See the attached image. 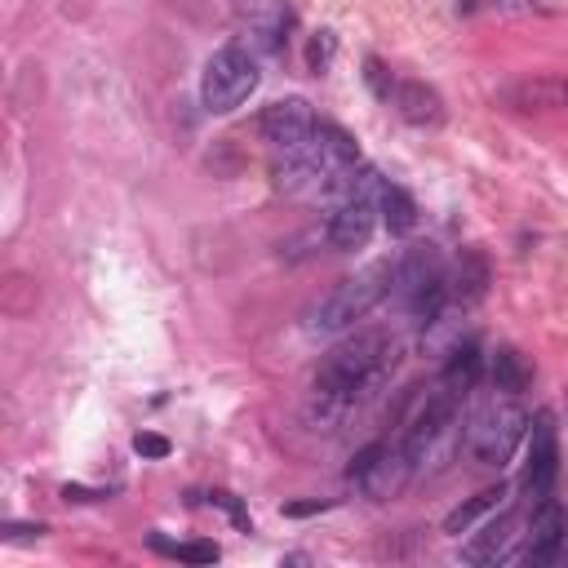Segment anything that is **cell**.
I'll return each mask as SVG.
<instances>
[{"label":"cell","mask_w":568,"mask_h":568,"mask_svg":"<svg viewBox=\"0 0 568 568\" xmlns=\"http://www.w3.org/2000/svg\"><path fill=\"white\" fill-rule=\"evenodd\" d=\"M395 337L382 333V329H369V333H356L347 337V343H337L320 369H316V395H324V400H337L347 405L351 395L369 391L373 382H382L395 365Z\"/></svg>","instance_id":"obj_1"},{"label":"cell","mask_w":568,"mask_h":568,"mask_svg":"<svg viewBox=\"0 0 568 568\" xmlns=\"http://www.w3.org/2000/svg\"><path fill=\"white\" fill-rule=\"evenodd\" d=\"M391 280H395V262H373L360 275L337 280L333 289L307 311V333H343L356 320H365L386 294H391Z\"/></svg>","instance_id":"obj_2"},{"label":"cell","mask_w":568,"mask_h":568,"mask_svg":"<svg viewBox=\"0 0 568 568\" xmlns=\"http://www.w3.org/2000/svg\"><path fill=\"white\" fill-rule=\"evenodd\" d=\"M529 435V413L516 400H493L484 405L471 427H467V448L484 467H506L510 453L520 448V440Z\"/></svg>","instance_id":"obj_3"},{"label":"cell","mask_w":568,"mask_h":568,"mask_svg":"<svg viewBox=\"0 0 568 568\" xmlns=\"http://www.w3.org/2000/svg\"><path fill=\"white\" fill-rule=\"evenodd\" d=\"M258 89V63L254 53L240 45H222L213 59L205 63V81H200V98L209 111H236L249 94Z\"/></svg>","instance_id":"obj_4"},{"label":"cell","mask_w":568,"mask_h":568,"mask_svg":"<svg viewBox=\"0 0 568 568\" xmlns=\"http://www.w3.org/2000/svg\"><path fill=\"white\" fill-rule=\"evenodd\" d=\"M347 476L356 480V489H360L365 497H373V502H391L395 493H400V489L409 484L413 462H409L405 444H400V448H391V444L378 440V444H369V448L356 453V462H351Z\"/></svg>","instance_id":"obj_5"},{"label":"cell","mask_w":568,"mask_h":568,"mask_svg":"<svg viewBox=\"0 0 568 568\" xmlns=\"http://www.w3.org/2000/svg\"><path fill=\"white\" fill-rule=\"evenodd\" d=\"M453 427H458V395L440 386V395L422 405V413L413 418V427H409V435H405L409 462H413V467H427L435 453H440V444L453 440Z\"/></svg>","instance_id":"obj_6"},{"label":"cell","mask_w":568,"mask_h":568,"mask_svg":"<svg viewBox=\"0 0 568 568\" xmlns=\"http://www.w3.org/2000/svg\"><path fill=\"white\" fill-rule=\"evenodd\" d=\"M316 116H311V107L302 102V98H280V102H271L267 111H262V121H258V129H262V138L275 147V151H294V147H307L311 138H316Z\"/></svg>","instance_id":"obj_7"},{"label":"cell","mask_w":568,"mask_h":568,"mask_svg":"<svg viewBox=\"0 0 568 568\" xmlns=\"http://www.w3.org/2000/svg\"><path fill=\"white\" fill-rule=\"evenodd\" d=\"M559 476V444H555V422L551 413H538L529 422V467H524V493L533 502H546Z\"/></svg>","instance_id":"obj_8"},{"label":"cell","mask_w":568,"mask_h":568,"mask_svg":"<svg viewBox=\"0 0 568 568\" xmlns=\"http://www.w3.org/2000/svg\"><path fill=\"white\" fill-rule=\"evenodd\" d=\"M373 222H378V205L373 200H343L324 222V240L333 249H343V254L347 249H365L369 236H373Z\"/></svg>","instance_id":"obj_9"},{"label":"cell","mask_w":568,"mask_h":568,"mask_svg":"<svg viewBox=\"0 0 568 568\" xmlns=\"http://www.w3.org/2000/svg\"><path fill=\"white\" fill-rule=\"evenodd\" d=\"M502 102L516 111H568V81L564 76H529L502 89Z\"/></svg>","instance_id":"obj_10"},{"label":"cell","mask_w":568,"mask_h":568,"mask_svg":"<svg viewBox=\"0 0 568 568\" xmlns=\"http://www.w3.org/2000/svg\"><path fill=\"white\" fill-rule=\"evenodd\" d=\"M484 289H489V262H484L480 249H467V254L458 258V267L448 271V302L471 307V302L484 298Z\"/></svg>","instance_id":"obj_11"},{"label":"cell","mask_w":568,"mask_h":568,"mask_svg":"<svg viewBox=\"0 0 568 568\" xmlns=\"http://www.w3.org/2000/svg\"><path fill=\"white\" fill-rule=\"evenodd\" d=\"M316 151H320V160L329 164V174H343V169H351V164L360 160L356 138H351L343 125H333V121H320V125H316Z\"/></svg>","instance_id":"obj_12"},{"label":"cell","mask_w":568,"mask_h":568,"mask_svg":"<svg viewBox=\"0 0 568 568\" xmlns=\"http://www.w3.org/2000/svg\"><path fill=\"white\" fill-rule=\"evenodd\" d=\"M395 107H400V116L409 125H440L444 121V102L435 89H427L422 81H409L395 89Z\"/></svg>","instance_id":"obj_13"},{"label":"cell","mask_w":568,"mask_h":568,"mask_svg":"<svg viewBox=\"0 0 568 568\" xmlns=\"http://www.w3.org/2000/svg\"><path fill=\"white\" fill-rule=\"evenodd\" d=\"M502 502H506V489H502V484H497V489H484V493H476V497H467L458 510H448L444 533H448V538H462V533H471L484 516L502 510Z\"/></svg>","instance_id":"obj_14"},{"label":"cell","mask_w":568,"mask_h":568,"mask_svg":"<svg viewBox=\"0 0 568 568\" xmlns=\"http://www.w3.org/2000/svg\"><path fill=\"white\" fill-rule=\"evenodd\" d=\"M510 542H516V524L497 520V524H484V529L462 546V555H467L471 564H497V559L510 555Z\"/></svg>","instance_id":"obj_15"},{"label":"cell","mask_w":568,"mask_h":568,"mask_svg":"<svg viewBox=\"0 0 568 568\" xmlns=\"http://www.w3.org/2000/svg\"><path fill=\"white\" fill-rule=\"evenodd\" d=\"M480 369H484L480 343H462V347H453V356H448V365H444V391H453V395H458V400H462V395L476 386Z\"/></svg>","instance_id":"obj_16"},{"label":"cell","mask_w":568,"mask_h":568,"mask_svg":"<svg viewBox=\"0 0 568 568\" xmlns=\"http://www.w3.org/2000/svg\"><path fill=\"white\" fill-rule=\"evenodd\" d=\"M378 213H382V222H386L391 236H409L413 226H418V205H413V196H409L405 187H382Z\"/></svg>","instance_id":"obj_17"},{"label":"cell","mask_w":568,"mask_h":568,"mask_svg":"<svg viewBox=\"0 0 568 568\" xmlns=\"http://www.w3.org/2000/svg\"><path fill=\"white\" fill-rule=\"evenodd\" d=\"M493 386L506 391V395H520L529 386V365L516 351H497L493 356Z\"/></svg>","instance_id":"obj_18"},{"label":"cell","mask_w":568,"mask_h":568,"mask_svg":"<svg viewBox=\"0 0 568 568\" xmlns=\"http://www.w3.org/2000/svg\"><path fill=\"white\" fill-rule=\"evenodd\" d=\"M160 551H169V555H178V559H192V564H213L218 559V546L213 542H183V546H169V542H160V538H151Z\"/></svg>","instance_id":"obj_19"},{"label":"cell","mask_w":568,"mask_h":568,"mask_svg":"<svg viewBox=\"0 0 568 568\" xmlns=\"http://www.w3.org/2000/svg\"><path fill=\"white\" fill-rule=\"evenodd\" d=\"M365 81H369V89H373L378 98H391V94H395V81H391V72H386L378 59L365 63Z\"/></svg>","instance_id":"obj_20"},{"label":"cell","mask_w":568,"mask_h":568,"mask_svg":"<svg viewBox=\"0 0 568 568\" xmlns=\"http://www.w3.org/2000/svg\"><path fill=\"white\" fill-rule=\"evenodd\" d=\"M134 448L143 453V458H169V440H164V435H151V431H138V435H134Z\"/></svg>","instance_id":"obj_21"},{"label":"cell","mask_w":568,"mask_h":568,"mask_svg":"<svg viewBox=\"0 0 568 568\" xmlns=\"http://www.w3.org/2000/svg\"><path fill=\"white\" fill-rule=\"evenodd\" d=\"M329 53H333V36H329V32H320V36L311 40V67H316V72L329 63Z\"/></svg>","instance_id":"obj_22"},{"label":"cell","mask_w":568,"mask_h":568,"mask_svg":"<svg viewBox=\"0 0 568 568\" xmlns=\"http://www.w3.org/2000/svg\"><path fill=\"white\" fill-rule=\"evenodd\" d=\"M213 502H218L222 510H232V520H236L240 529H249V516H245V506H240V502H236L232 493H213Z\"/></svg>","instance_id":"obj_23"},{"label":"cell","mask_w":568,"mask_h":568,"mask_svg":"<svg viewBox=\"0 0 568 568\" xmlns=\"http://www.w3.org/2000/svg\"><path fill=\"white\" fill-rule=\"evenodd\" d=\"M564 555H568V542H564Z\"/></svg>","instance_id":"obj_24"}]
</instances>
